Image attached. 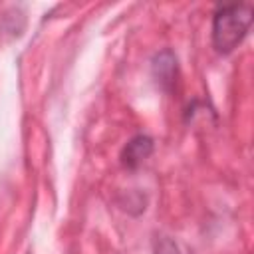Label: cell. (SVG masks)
Returning a JSON list of instances; mask_svg holds the SVG:
<instances>
[{"label":"cell","mask_w":254,"mask_h":254,"mask_svg":"<svg viewBox=\"0 0 254 254\" xmlns=\"http://www.w3.org/2000/svg\"><path fill=\"white\" fill-rule=\"evenodd\" d=\"M252 22V4L218 6L212 18V46L218 54H230L248 34Z\"/></svg>","instance_id":"obj_1"},{"label":"cell","mask_w":254,"mask_h":254,"mask_svg":"<svg viewBox=\"0 0 254 254\" xmlns=\"http://www.w3.org/2000/svg\"><path fill=\"white\" fill-rule=\"evenodd\" d=\"M153 153V139L147 135H135L121 151V163L127 169L139 167Z\"/></svg>","instance_id":"obj_2"},{"label":"cell","mask_w":254,"mask_h":254,"mask_svg":"<svg viewBox=\"0 0 254 254\" xmlns=\"http://www.w3.org/2000/svg\"><path fill=\"white\" fill-rule=\"evenodd\" d=\"M153 75L163 89H171L177 77V58L171 50H163L153 60Z\"/></svg>","instance_id":"obj_3"},{"label":"cell","mask_w":254,"mask_h":254,"mask_svg":"<svg viewBox=\"0 0 254 254\" xmlns=\"http://www.w3.org/2000/svg\"><path fill=\"white\" fill-rule=\"evenodd\" d=\"M153 254H181V248L177 246V242H173L171 238L163 236V238H159L155 242Z\"/></svg>","instance_id":"obj_4"}]
</instances>
